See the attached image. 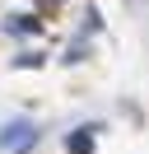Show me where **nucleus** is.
I'll return each instance as SVG.
<instances>
[{"mask_svg": "<svg viewBox=\"0 0 149 154\" xmlns=\"http://www.w3.org/2000/svg\"><path fill=\"white\" fill-rule=\"evenodd\" d=\"M65 145H70V154H89V149H93V135H89V131H79V135H70Z\"/></svg>", "mask_w": 149, "mask_h": 154, "instance_id": "obj_2", "label": "nucleus"}, {"mask_svg": "<svg viewBox=\"0 0 149 154\" xmlns=\"http://www.w3.org/2000/svg\"><path fill=\"white\" fill-rule=\"evenodd\" d=\"M9 28L14 33H37V19H9Z\"/></svg>", "mask_w": 149, "mask_h": 154, "instance_id": "obj_3", "label": "nucleus"}, {"mask_svg": "<svg viewBox=\"0 0 149 154\" xmlns=\"http://www.w3.org/2000/svg\"><path fill=\"white\" fill-rule=\"evenodd\" d=\"M33 140H37L33 122H9L5 131H0V149H19V154H23V149H28Z\"/></svg>", "mask_w": 149, "mask_h": 154, "instance_id": "obj_1", "label": "nucleus"}]
</instances>
